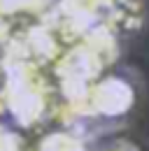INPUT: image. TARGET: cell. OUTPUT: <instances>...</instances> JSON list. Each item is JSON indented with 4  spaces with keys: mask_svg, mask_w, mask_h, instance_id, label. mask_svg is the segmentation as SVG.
Here are the masks:
<instances>
[{
    "mask_svg": "<svg viewBox=\"0 0 149 151\" xmlns=\"http://www.w3.org/2000/svg\"><path fill=\"white\" fill-rule=\"evenodd\" d=\"M105 151H135L130 144H124V142H119V144H112L110 149H105Z\"/></svg>",
    "mask_w": 149,
    "mask_h": 151,
    "instance_id": "277c9868",
    "label": "cell"
},
{
    "mask_svg": "<svg viewBox=\"0 0 149 151\" xmlns=\"http://www.w3.org/2000/svg\"><path fill=\"white\" fill-rule=\"evenodd\" d=\"M0 151H21V142L14 132H7L0 128Z\"/></svg>",
    "mask_w": 149,
    "mask_h": 151,
    "instance_id": "3957f363",
    "label": "cell"
},
{
    "mask_svg": "<svg viewBox=\"0 0 149 151\" xmlns=\"http://www.w3.org/2000/svg\"><path fill=\"white\" fill-rule=\"evenodd\" d=\"M133 107V88L119 77H107L89 91V109L103 116H121Z\"/></svg>",
    "mask_w": 149,
    "mask_h": 151,
    "instance_id": "6da1fadb",
    "label": "cell"
},
{
    "mask_svg": "<svg viewBox=\"0 0 149 151\" xmlns=\"http://www.w3.org/2000/svg\"><path fill=\"white\" fill-rule=\"evenodd\" d=\"M40 151H84V147L70 135H51L42 142Z\"/></svg>",
    "mask_w": 149,
    "mask_h": 151,
    "instance_id": "7a4b0ae2",
    "label": "cell"
}]
</instances>
